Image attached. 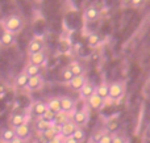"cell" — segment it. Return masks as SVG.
<instances>
[{
  "label": "cell",
  "mask_w": 150,
  "mask_h": 143,
  "mask_svg": "<svg viewBox=\"0 0 150 143\" xmlns=\"http://www.w3.org/2000/svg\"><path fill=\"white\" fill-rule=\"evenodd\" d=\"M47 143H65V137H63L61 133H58L57 135L54 137V138L50 139V141L47 142Z\"/></svg>",
  "instance_id": "1f68e13d"
},
{
  "label": "cell",
  "mask_w": 150,
  "mask_h": 143,
  "mask_svg": "<svg viewBox=\"0 0 150 143\" xmlns=\"http://www.w3.org/2000/svg\"><path fill=\"white\" fill-rule=\"evenodd\" d=\"M25 142H26V141H24V139H21L20 137H17V135H16L15 138H13V139H12V141H11L9 143H25Z\"/></svg>",
  "instance_id": "e575fe53"
},
{
  "label": "cell",
  "mask_w": 150,
  "mask_h": 143,
  "mask_svg": "<svg viewBox=\"0 0 150 143\" xmlns=\"http://www.w3.org/2000/svg\"><path fill=\"white\" fill-rule=\"evenodd\" d=\"M29 79L30 76L26 74V71L24 70L23 72H20L15 79V87L16 88H26L28 87V83H29Z\"/></svg>",
  "instance_id": "e0dca14e"
},
{
  "label": "cell",
  "mask_w": 150,
  "mask_h": 143,
  "mask_svg": "<svg viewBox=\"0 0 150 143\" xmlns=\"http://www.w3.org/2000/svg\"><path fill=\"white\" fill-rule=\"evenodd\" d=\"M42 117H44L46 121H49V122H54V123H55V117H57V114H55L54 112H52V110L47 109L46 113H45Z\"/></svg>",
  "instance_id": "f546056e"
},
{
  "label": "cell",
  "mask_w": 150,
  "mask_h": 143,
  "mask_svg": "<svg viewBox=\"0 0 150 143\" xmlns=\"http://www.w3.org/2000/svg\"><path fill=\"white\" fill-rule=\"evenodd\" d=\"M46 53L42 50V51H38V53H34V54H29V63H33V64H37V66H44L46 63Z\"/></svg>",
  "instance_id": "8fae6325"
},
{
  "label": "cell",
  "mask_w": 150,
  "mask_h": 143,
  "mask_svg": "<svg viewBox=\"0 0 150 143\" xmlns=\"http://www.w3.org/2000/svg\"><path fill=\"white\" fill-rule=\"evenodd\" d=\"M0 46H1V43H0Z\"/></svg>",
  "instance_id": "74e56055"
},
{
  "label": "cell",
  "mask_w": 150,
  "mask_h": 143,
  "mask_svg": "<svg viewBox=\"0 0 150 143\" xmlns=\"http://www.w3.org/2000/svg\"><path fill=\"white\" fill-rule=\"evenodd\" d=\"M42 86H44V79H42V76L41 75H36V76H32V78L29 79V83H28L26 89L30 91V92L38 91V89L42 88Z\"/></svg>",
  "instance_id": "5bb4252c"
},
{
  "label": "cell",
  "mask_w": 150,
  "mask_h": 143,
  "mask_svg": "<svg viewBox=\"0 0 150 143\" xmlns=\"http://www.w3.org/2000/svg\"><path fill=\"white\" fill-rule=\"evenodd\" d=\"M112 142H113V134L105 130V131H103L100 138H99L95 143H112Z\"/></svg>",
  "instance_id": "83f0119b"
},
{
  "label": "cell",
  "mask_w": 150,
  "mask_h": 143,
  "mask_svg": "<svg viewBox=\"0 0 150 143\" xmlns=\"http://www.w3.org/2000/svg\"><path fill=\"white\" fill-rule=\"evenodd\" d=\"M104 101H105V99H103L101 96H99L96 92L90 97V99H87L88 107H90L91 109H95V110H99V109H100V108L104 105Z\"/></svg>",
  "instance_id": "4fadbf2b"
},
{
  "label": "cell",
  "mask_w": 150,
  "mask_h": 143,
  "mask_svg": "<svg viewBox=\"0 0 150 143\" xmlns=\"http://www.w3.org/2000/svg\"><path fill=\"white\" fill-rule=\"evenodd\" d=\"M61 105H62V112H66L69 114H71L75 110V100L70 96L61 97Z\"/></svg>",
  "instance_id": "30bf717a"
},
{
  "label": "cell",
  "mask_w": 150,
  "mask_h": 143,
  "mask_svg": "<svg viewBox=\"0 0 150 143\" xmlns=\"http://www.w3.org/2000/svg\"><path fill=\"white\" fill-rule=\"evenodd\" d=\"M52 125H54V122H49L46 121L44 117H36V121H34V130L37 131V134L44 133L46 129H49Z\"/></svg>",
  "instance_id": "9a60e30c"
},
{
  "label": "cell",
  "mask_w": 150,
  "mask_h": 143,
  "mask_svg": "<svg viewBox=\"0 0 150 143\" xmlns=\"http://www.w3.org/2000/svg\"><path fill=\"white\" fill-rule=\"evenodd\" d=\"M15 41H16L15 33L3 29V33H1V36H0V43H1V46H5V47L12 46V45L15 43Z\"/></svg>",
  "instance_id": "2e32d148"
},
{
  "label": "cell",
  "mask_w": 150,
  "mask_h": 143,
  "mask_svg": "<svg viewBox=\"0 0 150 143\" xmlns=\"http://www.w3.org/2000/svg\"><path fill=\"white\" fill-rule=\"evenodd\" d=\"M47 109H49V108H47V104L45 101H36L32 105L30 112L34 117H42V116L46 113Z\"/></svg>",
  "instance_id": "9c48e42d"
},
{
  "label": "cell",
  "mask_w": 150,
  "mask_h": 143,
  "mask_svg": "<svg viewBox=\"0 0 150 143\" xmlns=\"http://www.w3.org/2000/svg\"><path fill=\"white\" fill-rule=\"evenodd\" d=\"M45 49V42H44V38L42 37H34V38L30 39L28 45V55L29 54H34V53H38V51H42Z\"/></svg>",
  "instance_id": "8992f818"
},
{
  "label": "cell",
  "mask_w": 150,
  "mask_h": 143,
  "mask_svg": "<svg viewBox=\"0 0 150 143\" xmlns=\"http://www.w3.org/2000/svg\"><path fill=\"white\" fill-rule=\"evenodd\" d=\"M95 92H96V86H93V84L90 83V81H86V84L79 91V96H80V99L87 100V99H90Z\"/></svg>",
  "instance_id": "7c38bea8"
},
{
  "label": "cell",
  "mask_w": 150,
  "mask_h": 143,
  "mask_svg": "<svg viewBox=\"0 0 150 143\" xmlns=\"http://www.w3.org/2000/svg\"><path fill=\"white\" fill-rule=\"evenodd\" d=\"M73 78H74V74H73V71L70 70V67H69V66H67V67H65V68H62V71H61V74H59L61 81L69 84Z\"/></svg>",
  "instance_id": "cb8c5ba5"
},
{
  "label": "cell",
  "mask_w": 150,
  "mask_h": 143,
  "mask_svg": "<svg viewBox=\"0 0 150 143\" xmlns=\"http://www.w3.org/2000/svg\"><path fill=\"white\" fill-rule=\"evenodd\" d=\"M0 25L4 30L12 32V33H20L24 28V21L23 17L18 15H9L7 17H4L0 21Z\"/></svg>",
  "instance_id": "6da1fadb"
},
{
  "label": "cell",
  "mask_w": 150,
  "mask_h": 143,
  "mask_svg": "<svg viewBox=\"0 0 150 143\" xmlns=\"http://www.w3.org/2000/svg\"><path fill=\"white\" fill-rule=\"evenodd\" d=\"M112 143H127V141H125V138L122 135H120V134H115L113 135V142Z\"/></svg>",
  "instance_id": "d6a6232c"
},
{
  "label": "cell",
  "mask_w": 150,
  "mask_h": 143,
  "mask_svg": "<svg viewBox=\"0 0 150 143\" xmlns=\"http://www.w3.org/2000/svg\"><path fill=\"white\" fill-rule=\"evenodd\" d=\"M99 17H100V11H99L98 5H90L83 12V20L88 24L95 22Z\"/></svg>",
  "instance_id": "5b68a950"
},
{
  "label": "cell",
  "mask_w": 150,
  "mask_h": 143,
  "mask_svg": "<svg viewBox=\"0 0 150 143\" xmlns=\"http://www.w3.org/2000/svg\"><path fill=\"white\" fill-rule=\"evenodd\" d=\"M16 129V135L20 137L21 139H24V141H28L29 138H30V128H29L28 122L26 123H23V125L17 126Z\"/></svg>",
  "instance_id": "d6986e66"
},
{
  "label": "cell",
  "mask_w": 150,
  "mask_h": 143,
  "mask_svg": "<svg viewBox=\"0 0 150 143\" xmlns=\"http://www.w3.org/2000/svg\"><path fill=\"white\" fill-rule=\"evenodd\" d=\"M125 3H127V5H129L132 8H140L145 3V0H127Z\"/></svg>",
  "instance_id": "4dcf8cb0"
},
{
  "label": "cell",
  "mask_w": 150,
  "mask_h": 143,
  "mask_svg": "<svg viewBox=\"0 0 150 143\" xmlns=\"http://www.w3.org/2000/svg\"><path fill=\"white\" fill-rule=\"evenodd\" d=\"M125 95V84L122 81H113L109 84V97L112 101L120 100Z\"/></svg>",
  "instance_id": "3957f363"
},
{
  "label": "cell",
  "mask_w": 150,
  "mask_h": 143,
  "mask_svg": "<svg viewBox=\"0 0 150 143\" xmlns=\"http://www.w3.org/2000/svg\"><path fill=\"white\" fill-rule=\"evenodd\" d=\"M47 108H49V110H52V112H54L55 114H58V113L62 112V105H61V99H58V97H53V99L47 100Z\"/></svg>",
  "instance_id": "44dd1931"
},
{
  "label": "cell",
  "mask_w": 150,
  "mask_h": 143,
  "mask_svg": "<svg viewBox=\"0 0 150 143\" xmlns=\"http://www.w3.org/2000/svg\"><path fill=\"white\" fill-rule=\"evenodd\" d=\"M69 67H70V70L73 71L74 76H79V75H84V66L80 62H78V60H73V62L69 64Z\"/></svg>",
  "instance_id": "7402d4cb"
},
{
  "label": "cell",
  "mask_w": 150,
  "mask_h": 143,
  "mask_svg": "<svg viewBox=\"0 0 150 143\" xmlns=\"http://www.w3.org/2000/svg\"><path fill=\"white\" fill-rule=\"evenodd\" d=\"M16 137V129L15 128H5L0 131V141L9 143Z\"/></svg>",
  "instance_id": "ffe728a7"
},
{
  "label": "cell",
  "mask_w": 150,
  "mask_h": 143,
  "mask_svg": "<svg viewBox=\"0 0 150 143\" xmlns=\"http://www.w3.org/2000/svg\"><path fill=\"white\" fill-rule=\"evenodd\" d=\"M71 121L78 126V128H84L88 123L90 120V114H88L87 109H75L70 116Z\"/></svg>",
  "instance_id": "7a4b0ae2"
},
{
  "label": "cell",
  "mask_w": 150,
  "mask_h": 143,
  "mask_svg": "<svg viewBox=\"0 0 150 143\" xmlns=\"http://www.w3.org/2000/svg\"><path fill=\"white\" fill-rule=\"evenodd\" d=\"M84 128H76V130L74 131V134H73V137L76 141H79L80 143H82L83 141H84V138H86V131L83 130Z\"/></svg>",
  "instance_id": "f1b7e54d"
},
{
  "label": "cell",
  "mask_w": 150,
  "mask_h": 143,
  "mask_svg": "<svg viewBox=\"0 0 150 143\" xmlns=\"http://www.w3.org/2000/svg\"><path fill=\"white\" fill-rule=\"evenodd\" d=\"M65 143H80V142L76 141L73 135H70V137H66L65 138Z\"/></svg>",
  "instance_id": "836d02e7"
},
{
  "label": "cell",
  "mask_w": 150,
  "mask_h": 143,
  "mask_svg": "<svg viewBox=\"0 0 150 143\" xmlns=\"http://www.w3.org/2000/svg\"><path fill=\"white\" fill-rule=\"evenodd\" d=\"M119 126H120V121L117 118H109L105 123V130L109 131V133H115V131H117Z\"/></svg>",
  "instance_id": "d4e9b609"
},
{
  "label": "cell",
  "mask_w": 150,
  "mask_h": 143,
  "mask_svg": "<svg viewBox=\"0 0 150 143\" xmlns=\"http://www.w3.org/2000/svg\"><path fill=\"white\" fill-rule=\"evenodd\" d=\"M96 93L101 96L103 99H108L109 97V84L105 81H101L99 86H96Z\"/></svg>",
  "instance_id": "603a6c76"
},
{
  "label": "cell",
  "mask_w": 150,
  "mask_h": 143,
  "mask_svg": "<svg viewBox=\"0 0 150 143\" xmlns=\"http://www.w3.org/2000/svg\"><path fill=\"white\" fill-rule=\"evenodd\" d=\"M30 120V113H25V112H16L11 116L9 118V123L12 128H17V126L23 125V123L29 122Z\"/></svg>",
  "instance_id": "277c9868"
},
{
  "label": "cell",
  "mask_w": 150,
  "mask_h": 143,
  "mask_svg": "<svg viewBox=\"0 0 150 143\" xmlns=\"http://www.w3.org/2000/svg\"><path fill=\"white\" fill-rule=\"evenodd\" d=\"M76 128L78 126L75 125L73 121H71V118H70V120H67L66 122H63V123H61L59 125V133L66 138V137L73 135L74 131L76 130Z\"/></svg>",
  "instance_id": "52a82bcc"
},
{
  "label": "cell",
  "mask_w": 150,
  "mask_h": 143,
  "mask_svg": "<svg viewBox=\"0 0 150 143\" xmlns=\"http://www.w3.org/2000/svg\"><path fill=\"white\" fill-rule=\"evenodd\" d=\"M86 81H87V79H86L84 75L74 76V78L71 79V81L69 83V86H70L71 89H74V91H78V92H79L80 89H82V87L86 84Z\"/></svg>",
  "instance_id": "ac0fdd59"
},
{
  "label": "cell",
  "mask_w": 150,
  "mask_h": 143,
  "mask_svg": "<svg viewBox=\"0 0 150 143\" xmlns=\"http://www.w3.org/2000/svg\"><path fill=\"white\" fill-rule=\"evenodd\" d=\"M30 143H45V142L42 141V139H33Z\"/></svg>",
  "instance_id": "8d00e7d4"
},
{
  "label": "cell",
  "mask_w": 150,
  "mask_h": 143,
  "mask_svg": "<svg viewBox=\"0 0 150 143\" xmlns=\"http://www.w3.org/2000/svg\"><path fill=\"white\" fill-rule=\"evenodd\" d=\"M25 71L29 76H36V75H40L41 72V66H37V64H33V63H28L25 67Z\"/></svg>",
  "instance_id": "484cf974"
},
{
  "label": "cell",
  "mask_w": 150,
  "mask_h": 143,
  "mask_svg": "<svg viewBox=\"0 0 150 143\" xmlns=\"http://www.w3.org/2000/svg\"><path fill=\"white\" fill-rule=\"evenodd\" d=\"M100 43V36L98 33H90L87 37V45L90 47H96Z\"/></svg>",
  "instance_id": "4316f807"
},
{
  "label": "cell",
  "mask_w": 150,
  "mask_h": 143,
  "mask_svg": "<svg viewBox=\"0 0 150 143\" xmlns=\"http://www.w3.org/2000/svg\"><path fill=\"white\" fill-rule=\"evenodd\" d=\"M5 88H7V87H5V84L0 81V95H4L5 93V91H7Z\"/></svg>",
  "instance_id": "d590c367"
},
{
  "label": "cell",
  "mask_w": 150,
  "mask_h": 143,
  "mask_svg": "<svg viewBox=\"0 0 150 143\" xmlns=\"http://www.w3.org/2000/svg\"><path fill=\"white\" fill-rule=\"evenodd\" d=\"M59 133V125H57V123H54V125H52L49 129H46V130L44 131V133L40 134V137H41V139L44 141L45 143H47L50 141V139H53L57 134Z\"/></svg>",
  "instance_id": "ba28073f"
}]
</instances>
